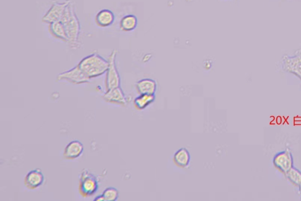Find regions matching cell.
<instances>
[{
    "label": "cell",
    "mask_w": 301,
    "mask_h": 201,
    "mask_svg": "<svg viewBox=\"0 0 301 201\" xmlns=\"http://www.w3.org/2000/svg\"><path fill=\"white\" fill-rule=\"evenodd\" d=\"M60 21L63 22L66 30L68 44L73 49H77L80 47L81 25L74 6L71 2L65 8Z\"/></svg>",
    "instance_id": "cell-1"
},
{
    "label": "cell",
    "mask_w": 301,
    "mask_h": 201,
    "mask_svg": "<svg viewBox=\"0 0 301 201\" xmlns=\"http://www.w3.org/2000/svg\"><path fill=\"white\" fill-rule=\"evenodd\" d=\"M90 79L102 76L109 67V61L99 54L94 53L81 60L77 65Z\"/></svg>",
    "instance_id": "cell-2"
},
{
    "label": "cell",
    "mask_w": 301,
    "mask_h": 201,
    "mask_svg": "<svg viewBox=\"0 0 301 201\" xmlns=\"http://www.w3.org/2000/svg\"><path fill=\"white\" fill-rule=\"evenodd\" d=\"M99 188V181L96 176L87 169L81 171L79 177V193L83 198L94 195Z\"/></svg>",
    "instance_id": "cell-3"
},
{
    "label": "cell",
    "mask_w": 301,
    "mask_h": 201,
    "mask_svg": "<svg viewBox=\"0 0 301 201\" xmlns=\"http://www.w3.org/2000/svg\"><path fill=\"white\" fill-rule=\"evenodd\" d=\"M117 53V50L113 51L108 59L109 67H108L106 73V78H105V86H106V91L121 86V77L116 65Z\"/></svg>",
    "instance_id": "cell-4"
},
{
    "label": "cell",
    "mask_w": 301,
    "mask_h": 201,
    "mask_svg": "<svg viewBox=\"0 0 301 201\" xmlns=\"http://www.w3.org/2000/svg\"><path fill=\"white\" fill-rule=\"evenodd\" d=\"M281 66L284 72L293 74L299 78L301 83V49L297 50L294 55H284Z\"/></svg>",
    "instance_id": "cell-5"
},
{
    "label": "cell",
    "mask_w": 301,
    "mask_h": 201,
    "mask_svg": "<svg viewBox=\"0 0 301 201\" xmlns=\"http://www.w3.org/2000/svg\"><path fill=\"white\" fill-rule=\"evenodd\" d=\"M64 81L73 85H81L89 82L90 79L88 78L79 67L77 66L70 70L58 74L55 82H60Z\"/></svg>",
    "instance_id": "cell-6"
},
{
    "label": "cell",
    "mask_w": 301,
    "mask_h": 201,
    "mask_svg": "<svg viewBox=\"0 0 301 201\" xmlns=\"http://www.w3.org/2000/svg\"><path fill=\"white\" fill-rule=\"evenodd\" d=\"M273 163L275 168L284 175L294 167V158L292 152L289 148L275 155Z\"/></svg>",
    "instance_id": "cell-7"
},
{
    "label": "cell",
    "mask_w": 301,
    "mask_h": 201,
    "mask_svg": "<svg viewBox=\"0 0 301 201\" xmlns=\"http://www.w3.org/2000/svg\"><path fill=\"white\" fill-rule=\"evenodd\" d=\"M70 1L55 2L42 18V22L50 24L52 22L60 21L65 8L70 4Z\"/></svg>",
    "instance_id": "cell-8"
},
{
    "label": "cell",
    "mask_w": 301,
    "mask_h": 201,
    "mask_svg": "<svg viewBox=\"0 0 301 201\" xmlns=\"http://www.w3.org/2000/svg\"><path fill=\"white\" fill-rule=\"evenodd\" d=\"M45 177L40 169L32 170L26 175L24 180V186L27 189L34 190L37 189L43 184Z\"/></svg>",
    "instance_id": "cell-9"
},
{
    "label": "cell",
    "mask_w": 301,
    "mask_h": 201,
    "mask_svg": "<svg viewBox=\"0 0 301 201\" xmlns=\"http://www.w3.org/2000/svg\"><path fill=\"white\" fill-rule=\"evenodd\" d=\"M103 98L105 101L114 105L122 106L127 105V99L121 86L107 90Z\"/></svg>",
    "instance_id": "cell-10"
},
{
    "label": "cell",
    "mask_w": 301,
    "mask_h": 201,
    "mask_svg": "<svg viewBox=\"0 0 301 201\" xmlns=\"http://www.w3.org/2000/svg\"><path fill=\"white\" fill-rule=\"evenodd\" d=\"M84 150V145L81 142L78 140L72 141L64 148L63 157L65 160H75L83 154Z\"/></svg>",
    "instance_id": "cell-11"
},
{
    "label": "cell",
    "mask_w": 301,
    "mask_h": 201,
    "mask_svg": "<svg viewBox=\"0 0 301 201\" xmlns=\"http://www.w3.org/2000/svg\"><path fill=\"white\" fill-rule=\"evenodd\" d=\"M115 21L114 13L108 9H101L95 17V22L98 27L107 28L112 25Z\"/></svg>",
    "instance_id": "cell-12"
},
{
    "label": "cell",
    "mask_w": 301,
    "mask_h": 201,
    "mask_svg": "<svg viewBox=\"0 0 301 201\" xmlns=\"http://www.w3.org/2000/svg\"><path fill=\"white\" fill-rule=\"evenodd\" d=\"M136 88L139 95L150 94L155 95L157 90V83L155 80L146 78L137 82Z\"/></svg>",
    "instance_id": "cell-13"
},
{
    "label": "cell",
    "mask_w": 301,
    "mask_h": 201,
    "mask_svg": "<svg viewBox=\"0 0 301 201\" xmlns=\"http://www.w3.org/2000/svg\"><path fill=\"white\" fill-rule=\"evenodd\" d=\"M191 154L186 148H181L176 151L173 155L172 160L179 168H186L189 166L191 163Z\"/></svg>",
    "instance_id": "cell-14"
},
{
    "label": "cell",
    "mask_w": 301,
    "mask_h": 201,
    "mask_svg": "<svg viewBox=\"0 0 301 201\" xmlns=\"http://www.w3.org/2000/svg\"><path fill=\"white\" fill-rule=\"evenodd\" d=\"M48 25V31L52 37L58 40L68 43L66 30H65L63 22L58 21Z\"/></svg>",
    "instance_id": "cell-15"
},
{
    "label": "cell",
    "mask_w": 301,
    "mask_h": 201,
    "mask_svg": "<svg viewBox=\"0 0 301 201\" xmlns=\"http://www.w3.org/2000/svg\"><path fill=\"white\" fill-rule=\"evenodd\" d=\"M155 95L150 94H142L134 100V106L136 109L139 110L146 109L147 107L155 101Z\"/></svg>",
    "instance_id": "cell-16"
},
{
    "label": "cell",
    "mask_w": 301,
    "mask_h": 201,
    "mask_svg": "<svg viewBox=\"0 0 301 201\" xmlns=\"http://www.w3.org/2000/svg\"><path fill=\"white\" fill-rule=\"evenodd\" d=\"M138 25V18L136 15L129 14L124 16L121 19L120 28L121 30L125 32L133 31Z\"/></svg>",
    "instance_id": "cell-17"
},
{
    "label": "cell",
    "mask_w": 301,
    "mask_h": 201,
    "mask_svg": "<svg viewBox=\"0 0 301 201\" xmlns=\"http://www.w3.org/2000/svg\"><path fill=\"white\" fill-rule=\"evenodd\" d=\"M287 179L293 186L299 187L301 184V171L297 168L293 167L285 174Z\"/></svg>",
    "instance_id": "cell-18"
},
{
    "label": "cell",
    "mask_w": 301,
    "mask_h": 201,
    "mask_svg": "<svg viewBox=\"0 0 301 201\" xmlns=\"http://www.w3.org/2000/svg\"><path fill=\"white\" fill-rule=\"evenodd\" d=\"M101 196L104 201H116L119 199V191L116 188L109 187L103 191Z\"/></svg>",
    "instance_id": "cell-19"
},
{
    "label": "cell",
    "mask_w": 301,
    "mask_h": 201,
    "mask_svg": "<svg viewBox=\"0 0 301 201\" xmlns=\"http://www.w3.org/2000/svg\"><path fill=\"white\" fill-rule=\"evenodd\" d=\"M94 201H104L102 196H98L94 200Z\"/></svg>",
    "instance_id": "cell-20"
},
{
    "label": "cell",
    "mask_w": 301,
    "mask_h": 201,
    "mask_svg": "<svg viewBox=\"0 0 301 201\" xmlns=\"http://www.w3.org/2000/svg\"><path fill=\"white\" fill-rule=\"evenodd\" d=\"M299 193H300V195L301 197V184L300 185V186L299 187Z\"/></svg>",
    "instance_id": "cell-21"
}]
</instances>
